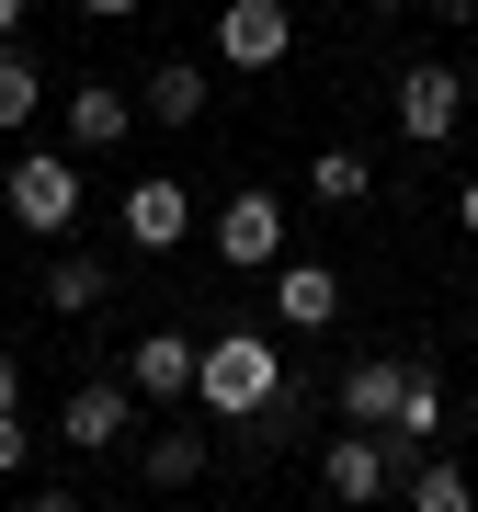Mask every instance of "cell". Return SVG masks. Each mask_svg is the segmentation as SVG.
Returning a JSON list of instances; mask_svg holds the SVG:
<instances>
[{
    "mask_svg": "<svg viewBox=\"0 0 478 512\" xmlns=\"http://www.w3.org/2000/svg\"><path fill=\"white\" fill-rule=\"evenodd\" d=\"M285 376H296L285 342H274V330H251V319L217 330V342H194V410H205V421H262Z\"/></svg>",
    "mask_w": 478,
    "mask_h": 512,
    "instance_id": "6da1fadb",
    "label": "cell"
},
{
    "mask_svg": "<svg viewBox=\"0 0 478 512\" xmlns=\"http://www.w3.org/2000/svg\"><path fill=\"white\" fill-rule=\"evenodd\" d=\"M0 205H12L35 239H69L80 228V148L57 160V148H23L12 171H0Z\"/></svg>",
    "mask_w": 478,
    "mask_h": 512,
    "instance_id": "7a4b0ae2",
    "label": "cell"
},
{
    "mask_svg": "<svg viewBox=\"0 0 478 512\" xmlns=\"http://www.w3.org/2000/svg\"><path fill=\"white\" fill-rule=\"evenodd\" d=\"M126 433H137V387L126 376H80L69 399H57V444H69V456H114Z\"/></svg>",
    "mask_w": 478,
    "mask_h": 512,
    "instance_id": "3957f363",
    "label": "cell"
},
{
    "mask_svg": "<svg viewBox=\"0 0 478 512\" xmlns=\"http://www.w3.org/2000/svg\"><path fill=\"white\" fill-rule=\"evenodd\" d=\"M205 239H217L228 274H274V262H285V205L262 194V183H239V194L217 205V228H205Z\"/></svg>",
    "mask_w": 478,
    "mask_h": 512,
    "instance_id": "277c9868",
    "label": "cell"
},
{
    "mask_svg": "<svg viewBox=\"0 0 478 512\" xmlns=\"http://www.w3.org/2000/svg\"><path fill=\"white\" fill-rule=\"evenodd\" d=\"M387 114H399V137H410V148H444V137L467 126V80L422 57V69H399V92H387Z\"/></svg>",
    "mask_w": 478,
    "mask_h": 512,
    "instance_id": "5b68a950",
    "label": "cell"
},
{
    "mask_svg": "<svg viewBox=\"0 0 478 512\" xmlns=\"http://www.w3.org/2000/svg\"><path fill=\"white\" fill-rule=\"evenodd\" d=\"M217 57L228 69H285L296 57V12L285 0H217Z\"/></svg>",
    "mask_w": 478,
    "mask_h": 512,
    "instance_id": "8992f818",
    "label": "cell"
},
{
    "mask_svg": "<svg viewBox=\"0 0 478 512\" xmlns=\"http://www.w3.org/2000/svg\"><path fill=\"white\" fill-rule=\"evenodd\" d=\"M319 490H331V501H387V490H399L387 433H353V421H342V433L319 444Z\"/></svg>",
    "mask_w": 478,
    "mask_h": 512,
    "instance_id": "52a82bcc",
    "label": "cell"
},
{
    "mask_svg": "<svg viewBox=\"0 0 478 512\" xmlns=\"http://www.w3.org/2000/svg\"><path fill=\"white\" fill-rule=\"evenodd\" d=\"M114 228H126L137 251H183V239H194V194L171 183V171H148V183H126V205H114Z\"/></svg>",
    "mask_w": 478,
    "mask_h": 512,
    "instance_id": "ba28073f",
    "label": "cell"
},
{
    "mask_svg": "<svg viewBox=\"0 0 478 512\" xmlns=\"http://www.w3.org/2000/svg\"><path fill=\"white\" fill-rule=\"evenodd\" d=\"M114 376H126L148 410L194 399V330H148V342H126V365H114Z\"/></svg>",
    "mask_w": 478,
    "mask_h": 512,
    "instance_id": "9c48e42d",
    "label": "cell"
},
{
    "mask_svg": "<svg viewBox=\"0 0 478 512\" xmlns=\"http://www.w3.org/2000/svg\"><path fill=\"white\" fill-rule=\"evenodd\" d=\"M399 387H410V353H353V365H342V421H353V433H387V410H399Z\"/></svg>",
    "mask_w": 478,
    "mask_h": 512,
    "instance_id": "30bf717a",
    "label": "cell"
},
{
    "mask_svg": "<svg viewBox=\"0 0 478 512\" xmlns=\"http://www.w3.org/2000/svg\"><path fill=\"white\" fill-rule=\"evenodd\" d=\"M342 319V262H274V330H331Z\"/></svg>",
    "mask_w": 478,
    "mask_h": 512,
    "instance_id": "8fae6325",
    "label": "cell"
},
{
    "mask_svg": "<svg viewBox=\"0 0 478 512\" xmlns=\"http://www.w3.org/2000/svg\"><path fill=\"white\" fill-rule=\"evenodd\" d=\"M444 421H456V387H444L433 365H410V387H399V410H387V456L410 467V456H422V444L444 433Z\"/></svg>",
    "mask_w": 478,
    "mask_h": 512,
    "instance_id": "7c38bea8",
    "label": "cell"
},
{
    "mask_svg": "<svg viewBox=\"0 0 478 512\" xmlns=\"http://www.w3.org/2000/svg\"><path fill=\"white\" fill-rule=\"evenodd\" d=\"M126 137H137V92L80 80V92H69V148H80V160H103V148H126Z\"/></svg>",
    "mask_w": 478,
    "mask_h": 512,
    "instance_id": "4fadbf2b",
    "label": "cell"
},
{
    "mask_svg": "<svg viewBox=\"0 0 478 512\" xmlns=\"http://www.w3.org/2000/svg\"><path fill=\"white\" fill-rule=\"evenodd\" d=\"M35 114H46V57L12 35V46H0V137H23Z\"/></svg>",
    "mask_w": 478,
    "mask_h": 512,
    "instance_id": "5bb4252c",
    "label": "cell"
},
{
    "mask_svg": "<svg viewBox=\"0 0 478 512\" xmlns=\"http://www.w3.org/2000/svg\"><path fill=\"white\" fill-rule=\"evenodd\" d=\"M148 126H171V137L205 126V69L194 57H160V69H148Z\"/></svg>",
    "mask_w": 478,
    "mask_h": 512,
    "instance_id": "9a60e30c",
    "label": "cell"
},
{
    "mask_svg": "<svg viewBox=\"0 0 478 512\" xmlns=\"http://www.w3.org/2000/svg\"><path fill=\"white\" fill-rule=\"evenodd\" d=\"M103 296H114V274H103L92 251H57V262H46V308H57V319H92Z\"/></svg>",
    "mask_w": 478,
    "mask_h": 512,
    "instance_id": "2e32d148",
    "label": "cell"
},
{
    "mask_svg": "<svg viewBox=\"0 0 478 512\" xmlns=\"http://www.w3.org/2000/svg\"><path fill=\"white\" fill-rule=\"evenodd\" d=\"M399 490H410V501H422V512H467V501H478V478H467L456 456H433V444H422V456H410V467H399Z\"/></svg>",
    "mask_w": 478,
    "mask_h": 512,
    "instance_id": "e0dca14e",
    "label": "cell"
},
{
    "mask_svg": "<svg viewBox=\"0 0 478 512\" xmlns=\"http://www.w3.org/2000/svg\"><path fill=\"white\" fill-rule=\"evenodd\" d=\"M308 194L319 205H365L376 194V160H365V148H319V160H308Z\"/></svg>",
    "mask_w": 478,
    "mask_h": 512,
    "instance_id": "ac0fdd59",
    "label": "cell"
},
{
    "mask_svg": "<svg viewBox=\"0 0 478 512\" xmlns=\"http://www.w3.org/2000/svg\"><path fill=\"white\" fill-rule=\"evenodd\" d=\"M205 478V433H148V490H194Z\"/></svg>",
    "mask_w": 478,
    "mask_h": 512,
    "instance_id": "d6986e66",
    "label": "cell"
},
{
    "mask_svg": "<svg viewBox=\"0 0 478 512\" xmlns=\"http://www.w3.org/2000/svg\"><path fill=\"white\" fill-rule=\"evenodd\" d=\"M23 456H35V433H23V410H0V478H23Z\"/></svg>",
    "mask_w": 478,
    "mask_h": 512,
    "instance_id": "ffe728a7",
    "label": "cell"
},
{
    "mask_svg": "<svg viewBox=\"0 0 478 512\" xmlns=\"http://www.w3.org/2000/svg\"><path fill=\"white\" fill-rule=\"evenodd\" d=\"M456 228L478 239V171H467V183H456Z\"/></svg>",
    "mask_w": 478,
    "mask_h": 512,
    "instance_id": "44dd1931",
    "label": "cell"
},
{
    "mask_svg": "<svg viewBox=\"0 0 478 512\" xmlns=\"http://www.w3.org/2000/svg\"><path fill=\"white\" fill-rule=\"evenodd\" d=\"M0 410H23V365H12V353H0Z\"/></svg>",
    "mask_w": 478,
    "mask_h": 512,
    "instance_id": "7402d4cb",
    "label": "cell"
},
{
    "mask_svg": "<svg viewBox=\"0 0 478 512\" xmlns=\"http://www.w3.org/2000/svg\"><path fill=\"white\" fill-rule=\"evenodd\" d=\"M23 12H35V0H0V46H12V35H23Z\"/></svg>",
    "mask_w": 478,
    "mask_h": 512,
    "instance_id": "603a6c76",
    "label": "cell"
},
{
    "mask_svg": "<svg viewBox=\"0 0 478 512\" xmlns=\"http://www.w3.org/2000/svg\"><path fill=\"white\" fill-rule=\"evenodd\" d=\"M80 12H92V23H126V12H137V0H80Z\"/></svg>",
    "mask_w": 478,
    "mask_h": 512,
    "instance_id": "cb8c5ba5",
    "label": "cell"
},
{
    "mask_svg": "<svg viewBox=\"0 0 478 512\" xmlns=\"http://www.w3.org/2000/svg\"><path fill=\"white\" fill-rule=\"evenodd\" d=\"M433 23H478V0H433Z\"/></svg>",
    "mask_w": 478,
    "mask_h": 512,
    "instance_id": "d4e9b609",
    "label": "cell"
},
{
    "mask_svg": "<svg viewBox=\"0 0 478 512\" xmlns=\"http://www.w3.org/2000/svg\"><path fill=\"white\" fill-rule=\"evenodd\" d=\"M353 12H410V0H353Z\"/></svg>",
    "mask_w": 478,
    "mask_h": 512,
    "instance_id": "484cf974",
    "label": "cell"
}]
</instances>
